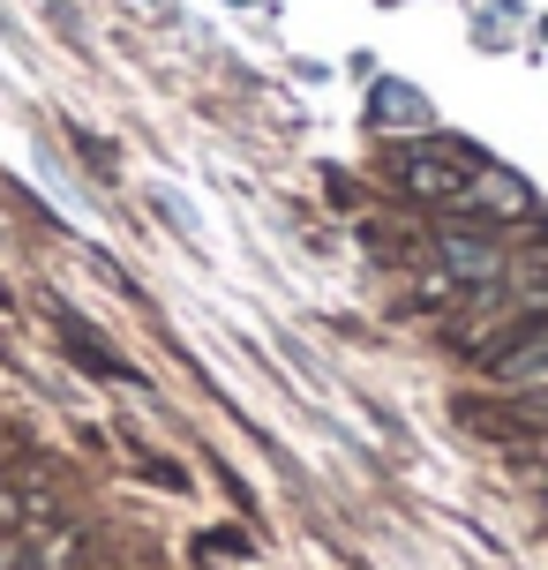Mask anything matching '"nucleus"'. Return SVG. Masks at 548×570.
I'll return each instance as SVG.
<instances>
[{"label": "nucleus", "mask_w": 548, "mask_h": 570, "mask_svg": "<svg viewBox=\"0 0 548 570\" xmlns=\"http://www.w3.org/2000/svg\"><path fill=\"white\" fill-rule=\"evenodd\" d=\"M473 173H481V158H466V150H451V142H429V150H405V158H399L405 196L451 203V210H466V196H473Z\"/></svg>", "instance_id": "1"}, {"label": "nucleus", "mask_w": 548, "mask_h": 570, "mask_svg": "<svg viewBox=\"0 0 548 570\" xmlns=\"http://www.w3.org/2000/svg\"><path fill=\"white\" fill-rule=\"evenodd\" d=\"M489 375L503 383V391H548V323H534V331L511 338V345H496Z\"/></svg>", "instance_id": "3"}, {"label": "nucleus", "mask_w": 548, "mask_h": 570, "mask_svg": "<svg viewBox=\"0 0 548 570\" xmlns=\"http://www.w3.org/2000/svg\"><path fill=\"white\" fill-rule=\"evenodd\" d=\"M436 256H443V271H451V278H459V285H481V293H489V285H503V278H511V256L496 248L489 233H466V226H436Z\"/></svg>", "instance_id": "2"}, {"label": "nucleus", "mask_w": 548, "mask_h": 570, "mask_svg": "<svg viewBox=\"0 0 548 570\" xmlns=\"http://www.w3.org/2000/svg\"><path fill=\"white\" fill-rule=\"evenodd\" d=\"M541 503H548V473H541Z\"/></svg>", "instance_id": "5"}, {"label": "nucleus", "mask_w": 548, "mask_h": 570, "mask_svg": "<svg viewBox=\"0 0 548 570\" xmlns=\"http://www.w3.org/2000/svg\"><path fill=\"white\" fill-rule=\"evenodd\" d=\"M466 210H481V218H534V196H526V180H511L503 166H481Z\"/></svg>", "instance_id": "4"}]
</instances>
